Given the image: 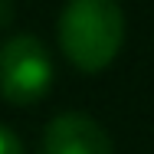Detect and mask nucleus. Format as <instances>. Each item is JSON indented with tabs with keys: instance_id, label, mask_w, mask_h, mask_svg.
I'll return each mask as SVG.
<instances>
[{
	"instance_id": "1",
	"label": "nucleus",
	"mask_w": 154,
	"mask_h": 154,
	"mask_svg": "<svg viewBox=\"0 0 154 154\" xmlns=\"http://www.w3.org/2000/svg\"><path fill=\"white\" fill-rule=\"evenodd\" d=\"M59 46L82 72H102L125 46V13L118 0H69L59 13Z\"/></svg>"
},
{
	"instance_id": "2",
	"label": "nucleus",
	"mask_w": 154,
	"mask_h": 154,
	"mask_svg": "<svg viewBox=\"0 0 154 154\" xmlns=\"http://www.w3.org/2000/svg\"><path fill=\"white\" fill-rule=\"evenodd\" d=\"M53 89L49 49L33 33H13L0 43V98L10 105H36Z\"/></svg>"
},
{
	"instance_id": "3",
	"label": "nucleus",
	"mask_w": 154,
	"mask_h": 154,
	"mask_svg": "<svg viewBox=\"0 0 154 154\" xmlns=\"http://www.w3.org/2000/svg\"><path fill=\"white\" fill-rule=\"evenodd\" d=\"M43 154H115V144L92 115L59 112L43 131Z\"/></svg>"
},
{
	"instance_id": "4",
	"label": "nucleus",
	"mask_w": 154,
	"mask_h": 154,
	"mask_svg": "<svg viewBox=\"0 0 154 154\" xmlns=\"http://www.w3.org/2000/svg\"><path fill=\"white\" fill-rule=\"evenodd\" d=\"M0 154H26L20 134H17L13 128H7L3 122H0Z\"/></svg>"
},
{
	"instance_id": "5",
	"label": "nucleus",
	"mask_w": 154,
	"mask_h": 154,
	"mask_svg": "<svg viewBox=\"0 0 154 154\" xmlns=\"http://www.w3.org/2000/svg\"><path fill=\"white\" fill-rule=\"evenodd\" d=\"M10 17H13V3H10V0H0V26H3Z\"/></svg>"
}]
</instances>
